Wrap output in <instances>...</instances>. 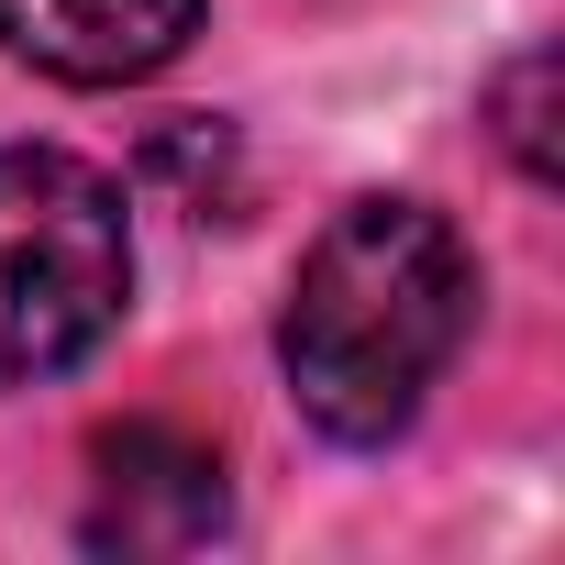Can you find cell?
Instances as JSON below:
<instances>
[{
	"label": "cell",
	"mask_w": 565,
	"mask_h": 565,
	"mask_svg": "<svg viewBox=\"0 0 565 565\" xmlns=\"http://www.w3.org/2000/svg\"><path fill=\"white\" fill-rule=\"evenodd\" d=\"M134 300L122 189L56 145H0V377L78 366Z\"/></svg>",
	"instance_id": "2"
},
{
	"label": "cell",
	"mask_w": 565,
	"mask_h": 565,
	"mask_svg": "<svg viewBox=\"0 0 565 565\" xmlns=\"http://www.w3.org/2000/svg\"><path fill=\"white\" fill-rule=\"evenodd\" d=\"M200 34V0H0V45L67 89L156 78Z\"/></svg>",
	"instance_id": "4"
},
{
	"label": "cell",
	"mask_w": 565,
	"mask_h": 565,
	"mask_svg": "<svg viewBox=\"0 0 565 565\" xmlns=\"http://www.w3.org/2000/svg\"><path fill=\"white\" fill-rule=\"evenodd\" d=\"M466 322H477V266L455 222L422 200H344L289 277L277 355L333 444H388L455 366Z\"/></svg>",
	"instance_id": "1"
},
{
	"label": "cell",
	"mask_w": 565,
	"mask_h": 565,
	"mask_svg": "<svg viewBox=\"0 0 565 565\" xmlns=\"http://www.w3.org/2000/svg\"><path fill=\"white\" fill-rule=\"evenodd\" d=\"M222 532V466L178 422H111L89 444V543L100 554H189Z\"/></svg>",
	"instance_id": "3"
},
{
	"label": "cell",
	"mask_w": 565,
	"mask_h": 565,
	"mask_svg": "<svg viewBox=\"0 0 565 565\" xmlns=\"http://www.w3.org/2000/svg\"><path fill=\"white\" fill-rule=\"evenodd\" d=\"M488 122H499V145H510V167H521V178H554V45H532V56H510V67H499Z\"/></svg>",
	"instance_id": "5"
}]
</instances>
